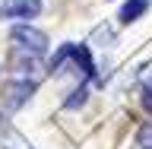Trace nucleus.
Masks as SVG:
<instances>
[{
	"label": "nucleus",
	"instance_id": "5",
	"mask_svg": "<svg viewBox=\"0 0 152 149\" xmlns=\"http://www.w3.org/2000/svg\"><path fill=\"white\" fill-rule=\"evenodd\" d=\"M142 105H146V111L152 114V67H149V73L142 76Z\"/></svg>",
	"mask_w": 152,
	"mask_h": 149
},
{
	"label": "nucleus",
	"instance_id": "2",
	"mask_svg": "<svg viewBox=\"0 0 152 149\" xmlns=\"http://www.w3.org/2000/svg\"><path fill=\"white\" fill-rule=\"evenodd\" d=\"M41 13V0H3L0 19H32Z\"/></svg>",
	"mask_w": 152,
	"mask_h": 149
},
{
	"label": "nucleus",
	"instance_id": "3",
	"mask_svg": "<svg viewBox=\"0 0 152 149\" xmlns=\"http://www.w3.org/2000/svg\"><path fill=\"white\" fill-rule=\"evenodd\" d=\"M32 92H35V83H28V79H22V83H13V86L7 89V108H19V105L26 102Z\"/></svg>",
	"mask_w": 152,
	"mask_h": 149
},
{
	"label": "nucleus",
	"instance_id": "7",
	"mask_svg": "<svg viewBox=\"0 0 152 149\" xmlns=\"http://www.w3.org/2000/svg\"><path fill=\"white\" fill-rule=\"evenodd\" d=\"M140 143H142V149H152V127H146V130H142Z\"/></svg>",
	"mask_w": 152,
	"mask_h": 149
},
{
	"label": "nucleus",
	"instance_id": "4",
	"mask_svg": "<svg viewBox=\"0 0 152 149\" xmlns=\"http://www.w3.org/2000/svg\"><path fill=\"white\" fill-rule=\"evenodd\" d=\"M149 7V0H127L121 7V22H133V19H140Z\"/></svg>",
	"mask_w": 152,
	"mask_h": 149
},
{
	"label": "nucleus",
	"instance_id": "1",
	"mask_svg": "<svg viewBox=\"0 0 152 149\" xmlns=\"http://www.w3.org/2000/svg\"><path fill=\"white\" fill-rule=\"evenodd\" d=\"M10 38L19 51H32V54H45V48H48V35L32 26H16L10 32Z\"/></svg>",
	"mask_w": 152,
	"mask_h": 149
},
{
	"label": "nucleus",
	"instance_id": "6",
	"mask_svg": "<svg viewBox=\"0 0 152 149\" xmlns=\"http://www.w3.org/2000/svg\"><path fill=\"white\" fill-rule=\"evenodd\" d=\"M86 102V89H76L70 98H66V108H76V105H83Z\"/></svg>",
	"mask_w": 152,
	"mask_h": 149
}]
</instances>
